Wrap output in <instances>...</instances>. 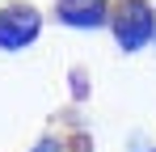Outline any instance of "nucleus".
<instances>
[{
	"label": "nucleus",
	"mask_w": 156,
	"mask_h": 152,
	"mask_svg": "<svg viewBox=\"0 0 156 152\" xmlns=\"http://www.w3.org/2000/svg\"><path fill=\"white\" fill-rule=\"evenodd\" d=\"M156 30V17H152V4L148 0H122V9L114 13V38L122 51H139Z\"/></svg>",
	"instance_id": "f257e3e1"
},
{
	"label": "nucleus",
	"mask_w": 156,
	"mask_h": 152,
	"mask_svg": "<svg viewBox=\"0 0 156 152\" xmlns=\"http://www.w3.org/2000/svg\"><path fill=\"white\" fill-rule=\"evenodd\" d=\"M34 34H38V13L34 9H21V4H13V9H0V47H26L34 42Z\"/></svg>",
	"instance_id": "f03ea898"
},
{
	"label": "nucleus",
	"mask_w": 156,
	"mask_h": 152,
	"mask_svg": "<svg viewBox=\"0 0 156 152\" xmlns=\"http://www.w3.org/2000/svg\"><path fill=\"white\" fill-rule=\"evenodd\" d=\"M59 21L76 30H93L105 21V0H59Z\"/></svg>",
	"instance_id": "7ed1b4c3"
}]
</instances>
